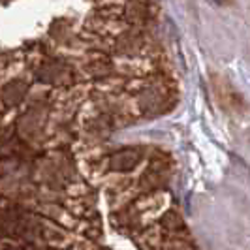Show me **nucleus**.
I'll list each match as a JSON object with an SVG mask.
<instances>
[{
    "mask_svg": "<svg viewBox=\"0 0 250 250\" xmlns=\"http://www.w3.org/2000/svg\"><path fill=\"white\" fill-rule=\"evenodd\" d=\"M125 90L136 96L139 113L143 117H156L171 111L179 100L177 83L169 75H166V72H152L145 77H130Z\"/></svg>",
    "mask_w": 250,
    "mask_h": 250,
    "instance_id": "obj_1",
    "label": "nucleus"
},
{
    "mask_svg": "<svg viewBox=\"0 0 250 250\" xmlns=\"http://www.w3.org/2000/svg\"><path fill=\"white\" fill-rule=\"evenodd\" d=\"M28 83L23 79H13L12 83H6L4 90H2V98H4V109L8 111L13 105H19L21 102L28 96Z\"/></svg>",
    "mask_w": 250,
    "mask_h": 250,
    "instance_id": "obj_3",
    "label": "nucleus"
},
{
    "mask_svg": "<svg viewBox=\"0 0 250 250\" xmlns=\"http://www.w3.org/2000/svg\"><path fill=\"white\" fill-rule=\"evenodd\" d=\"M143 158V152L136 147H128L123 150H115L109 156H105V167L107 173L117 171V173H128L132 169H136Z\"/></svg>",
    "mask_w": 250,
    "mask_h": 250,
    "instance_id": "obj_2",
    "label": "nucleus"
}]
</instances>
